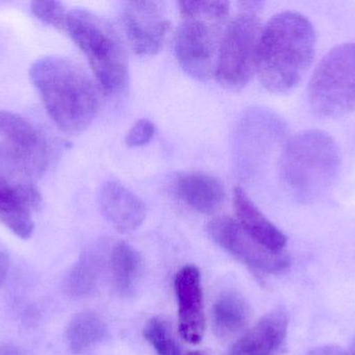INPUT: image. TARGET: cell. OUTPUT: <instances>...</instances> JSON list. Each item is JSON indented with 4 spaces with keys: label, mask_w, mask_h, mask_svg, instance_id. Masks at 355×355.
<instances>
[{
    "label": "cell",
    "mask_w": 355,
    "mask_h": 355,
    "mask_svg": "<svg viewBox=\"0 0 355 355\" xmlns=\"http://www.w3.org/2000/svg\"><path fill=\"white\" fill-rule=\"evenodd\" d=\"M66 31L87 56L105 95L125 92L129 85L128 56L114 25L104 17L79 8L68 12Z\"/></svg>",
    "instance_id": "cell-4"
},
{
    "label": "cell",
    "mask_w": 355,
    "mask_h": 355,
    "mask_svg": "<svg viewBox=\"0 0 355 355\" xmlns=\"http://www.w3.org/2000/svg\"><path fill=\"white\" fill-rule=\"evenodd\" d=\"M250 304L235 292H227L217 298L212 308V325L217 337H235L250 320Z\"/></svg>",
    "instance_id": "cell-17"
},
{
    "label": "cell",
    "mask_w": 355,
    "mask_h": 355,
    "mask_svg": "<svg viewBox=\"0 0 355 355\" xmlns=\"http://www.w3.org/2000/svg\"><path fill=\"white\" fill-rule=\"evenodd\" d=\"M308 100L315 115L338 119L355 110V44L334 47L309 81Z\"/></svg>",
    "instance_id": "cell-6"
},
{
    "label": "cell",
    "mask_w": 355,
    "mask_h": 355,
    "mask_svg": "<svg viewBox=\"0 0 355 355\" xmlns=\"http://www.w3.org/2000/svg\"><path fill=\"white\" fill-rule=\"evenodd\" d=\"M103 319L94 312H83L74 317L67 329V343L71 352L83 354L107 337Z\"/></svg>",
    "instance_id": "cell-20"
},
{
    "label": "cell",
    "mask_w": 355,
    "mask_h": 355,
    "mask_svg": "<svg viewBox=\"0 0 355 355\" xmlns=\"http://www.w3.org/2000/svg\"><path fill=\"white\" fill-rule=\"evenodd\" d=\"M233 202L238 223L254 241L271 251L284 252L287 237L257 208L243 189H234Z\"/></svg>",
    "instance_id": "cell-16"
},
{
    "label": "cell",
    "mask_w": 355,
    "mask_h": 355,
    "mask_svg": "<svg viewBox=\"0 0 355 355\" xmlns=\"http://www.w3.org/2000/svg\"><path fill=\"white\" fill-rule=\"evenodd\" d=\"M99 202L104 217L120 233H133L145 221L147 208L143 200L116 181L102 185Z\"/></svg>",
    "instance_id": "cell-13"
},
{
    "label": "cell",
    "mask_w": 355,
    "mask_h": 355,
    "mask_svg": "<svg viewBox=\"0 0 355 355\" xmlns=\"http://www.w3.org/2000/svg\"><path fill=\"white\" fill-rule=\"evenodd\" d=\"M304 355H354L344 348L335 345L318 346L309 350Z\"/></svg>",
    "instance_id": "cell-24"
},
{
    "label": "cell",
    "mask_w": 355,
    "mask_h": 355,
    "mask_svg": "<svg viewBox=\"0 0 355 355\" xmlns=\"http://www.w3.org/2000/svg\"><path fill=\"white\" fill-rule=\"evenodd\" d=\"M144 337L157 355H209L204 352L183 349L171 325L162 318H153L147 323Z\"/></svg>",
    "instance_id": "cell-21"
},
{
    "label": "cell",
    "mask_w": 355,
    "mask_h": 355,
    "mask_svg": "<svg viewBox=\"0 0 355 355\" xmlns=\"http://www.w3.org/2000/svg\"><path fill=\"white\" fill-rule=\"evenodd\" d=\"M243 12L225 27L219 46L214 75L223 88L243 89L257 72L262 26L260 2H245Z\"/></svg>",
    "instance_id": "cell-7"
},
{
    "label": "cell",
    "mask_w": 355,
    "mask_h": 355,
    "mask_svg": "<svg viewBox=\"0 0 355 355\" xmlns=\"http://www.w3.org/2000/svg\"><path fill=\"white\" fill-rule=\"evenodd\" d=\"M175 193L200 214H214L225 200L223 183L217 177L198 171L180 174L175 181Z\"/></svg>",
    "instance_id": "cell-15"
},
{
    "label": "cell",
    "mask_w": 355,
    "mask_h": 355,
    "mask_svg": "<svg viewBox=\"0 0 355 355\" xmlns=\"http://www.w3.org/2000/svg\"><path fill=\"white\" fill-rule=\"evenodd\" d=\"M209 236L225 252L257 272L281 274L290 268L285 252H273L254 241L238 221L218 217L209 222Z\"/></svg>",
    "instance_id": "cell-9"
},
{
    "label": "cell",
    "mask_w": 355,
    "mask_h": 355,
    "mask_svg": "<svg viewBox=\"0 0 355 355\" xmlns=\"http://www.w3.org/2000/svg\"><path fill=\"white\" fill-rule=\"evenodd\" d=\"M49 144L31 121L0 110V173L20 183H35L47 170Z\"/></svg>",
    "instance_id": "cell-8"
},
{
    "label": "cell",
    "mask_w": 355,
    "mask_h": 355,
    "mask_svg": "<svg viewBox=\"0 0 355 355\" xmlns=\"http://www.w3.org/2000/svg\"><path fill=\"white\" fill-rule=\"evenodd\" d=\"M127 43L137 56H149L162 50L171 22L159 1H128L121 10Z\"/></svg>",
    "instance_id": "cell-10"
},
{
    "label": "cell",
    "mask_w": 355,
    "mask_h": 355,
    "mask_svg": "<svg viewBox=\"0 0 355 355\" xmlns=\"http://www.w3.org/2000/svg\"><path fill=\"white\" fill-rule=\"evenodd\" d=\"M352 354L355 355V338H354V344H352Z\"/></svg>",
    "instance_id": "cell-27"
},
{
    "label": "cell",
    "mask_w": 355,
    "mask_h": 355,
    "mask_svg": "<svg viewBox=\"0 0 355 355\" xmlns=\"http://www.w3.org/2000/svg\"><path fill=\"white\" fill-rule=\"evenodd\" d=\"M341 154L331 135L318 129L302 131L284 148L282 181L300 200H315L331 190L339 176Z\"/></svg>",
    "instance_id": "cell-3"
},
{
    "label": "cell",
    "mask_w": 355,
    "mask_h": 355,
    "mask_svg": "<svg viewBox=\"0 0 355 355\" xmlns=\"http://www.w3.org/2000/svg\"><path fill=\"white\" fill-rule=\"evenodd\" d=\"M155 133V125L148 120L141 119L137 121L126 137V144L129 147H141L151 141Z\"/></svg>",
    "instance_id": "cell-23"
},
{
    "label": "cell",
    "mask_w": 355,
    "mask_h": 355,
    "mask_svg": "<svg viewBox=\"0 0 355 355\" xmlns=\"http://www.w3.org/2000/svg\"><path fill=\"white\" fill-rule=\"evenodd\" d=\"M316 33L311 21L296 12L279 13L263 27L257 72L268 91L285 94L304 79L314 60Z\"/></svg>",
    "instance_id": "cell-2"
},
{
    "label": "cell",
    "mask_w": 355,
    "mask_h": 355,
    "mask_svg": "<svg viewBox=\"0 0 355 355\" xmlns=\"http://www.w3.org/2000/svg\"><path fill=\"white\" fill-rule=\"evenodd\" d=\"M42 195L35 183H20L0 173V223L14 235L26 240L35 231L33 212Z\"/></svg>",
    "instance_id": "cell-11"
},
{
    "label": "cell",
    "mask_w": 355,
    "mask_h": 355,
    "mask_svg": "<svg viewBox=\"0 0 355 355\" xmlns=\"http://www.w3.org/2000/svg\"><path fill=\"white\" fill-rule=\"evenodd\" d=\"M31 8L33 15L46 24L51 25L58 31H66L68 13L62 2L37 0L31 2Z\"/></svg>",
    "instance_id": "cell-22"
},
{
    "label": "cell",
    "mask_w": 355,
    "mask_h": 355,
    "mask_svg": "<svg viewBox=\"0 0 355 355\" xmlns=\"http://www.w3.org/2000/svg\"><path fill=\"white\" fill-rule=\"evenodd\" d=\"M110 264L112 285L116 293L121 296L132 295L143 271L141 254L129 244L118 242L110 251Z\"/></svg>",
    "instance_id": "cell-19"
},
{
    "label": "cell",
    "mask_w": 355,
    "mask_h": 355,
    "mask_svg": "<svg viewBox=\"0 0 355 355\" xmlns=\"http://www.w3.org/2000/svg\"><path fill=\"white\" fill-rule=\"evenodd\" d=\"M179 315V333L187 343L202 342L206 329L202 277L196 266L188 265L178 271L174 281Z\"/></svg>",
    "instance_id": "cell-12"
},
{
    "label": "cell",
    "mask_w": 355,
    "mask_h": 355,
    "mask_svg": "<svg viewBox=\"0 0 355 355\" xmlns=\"http://www.w3.org/2000/svg\"><path fill=\"white\" fill-rule=\"evenodd\" d=\"M8 270V256L6 248L0 243V286L6 279Z\"/></svg>",
    "instance_id": "cell-25"
},
{
    "label": "cell",
    "mask_w": 355,
    "mask_h": 355,
    "mask_svg": "<svg viewBox=\"0 0 355 355\" xmlns=\"http://www.w3.org/2000/svg\"><path fill=\"white\" fill-rule=\"evenodd\" d=\"M179 6L181 22L174 41L178 62L192 79L207 81L215 72L230 2L181 1Z\"/></svg>",
    "instance_id": "cell-5"
},
{
    "label": "cell",
    "mask_w": 355,
    "mask_h": 355,
    "mask_svg": "<svg viewBox=\"0 0 355 355\" xmlns=\"http://www.w3.org/2000/svg\"><path fill=\"white\" fill-rule=\"evenodd\" d=\"M0 355H24L22 350L14 345H0Z\"/></svg>",
    "instance_id": "cell-26"
},
{
    "label": "cell",
    "mask_w": 355,
    "mask_h": 355,
    "mask_svg": "<svg viewBox=\"0 0 355 355\" xmlns=\"http://www.w3.org/2000/svg\"><path fill=\"white\" fill-rule=\"evenodd\" d=\"M106 265L105 250L96 246L81 254L64 281V290L72 297L91 295L98 287Z\"/></svg>",
    "instance_id": "cell-18"
},
{
    "label": "cell",
    "mask_w": 355,
    "mask_h": 355,
    "mask_svg": "<svg viewBox=\"0 0 355 355\" xmlns=\"http://www.w3.org/2000/svg\"><path fill=\"white\" fill-rule=\"evenodd\" d=\"M29 75L60 131L77 135L91 125L99 110V92L80 65L62 56H44L31 65Z\"/></svg>",
    "instance_id": "cell-1"
},
{
    "label": "cell",
    "mask_w": 355,
    "mask_h": 355,
    "mask_svg": "<svg viewBox=\"0 0 355 355\" xmlns=\"http://www.w3.org/2000/svg\"><path fill=\"white\" fill-rule=\"evenodd\" d=\"M288 327L287 312L277 308L246 331L227 355H277L287 339Z\"/></svg>",
    "instance_id": "cell-14"
}]
</instances>
